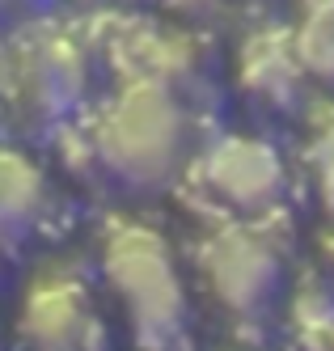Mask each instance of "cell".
<instances>
[{
    "label": "cell",
    "instance_id": "1",
    "mask_svg": "<svg viewBox=\"0 0 334 351\" xmlns=\"http://www.w3.org/2000/svg\"><path fill=\"white\" fill-rule=\"evenodd\" d=\"M102 169L123 186H165L187 153V110L161 81L132 77L89 123Z\"/></svg>",
    "mask_w": 334,
    "mask_h": 351
},
{
    "label": "cell",
    "instance_id": "2",
    "mask_svg": "<svg viewBox=\"0 0 334 351\" xmlns=\"http://www.w3.org/2000/svg\"><path fill=\"white\" fill-rule=\"evenodd\" d=\"M102 267L132 322L136 351H187V288L169 241L148 224H119L106 233Z\"/></svg>",
    "mask_w": 334,
    "mask_h": 351
},
{
    "label": "cell",
    "instance_id": "3",
    "mask_svg": "<svg viewBox=\"0 0 334 351\" xmlns=\"http://www.w3.org/2000/svg\"><path fill=\"white\" fill-rule=\"evenodd\" d=\"M199 275L208 284L212 300L233 317H259L284 280L279 241L259 220L250 224H212L199 245Z\"/></svg>",
    "mask_w": 334,
    "mask_h": 351
},
{
    "label": "cell",
    "instance_id": "4",
    "mask_svg": "<svg viewBox=\"0 0 334 351\" xmlns=\"http://www.w3.org/2000/svg\"><path fill=\"white\" fill-rule=\"evenodd\" d=\"M195 186L228 216H267L284 204L288 173L279 153L259 136H224L195 165Z\"/></svg>",
    "mask_w": 334,
    "mask_h": 351
},
{
    "label": "cell",
    "instance_id": "5",
    "mask_svg": "<svg viewBox=\"0 0 334 351\" xmlns=\"http://www.w3.org/2000/svg\"><path fill=\"white\" fill-rule=\"evenodd\" d=\"M17 339L30 351H110L85 288L60 271H43L25 288L17 309Z\"/></svg>",
    "mask_w": 334,
    "mask_h": 351
},
{
    "label": "cell",
    "instance_id": "6",
    "mask_svg": "<svg viewBox=\"0 0 334 351\" xmlns=\"http://www.w3.org/2000/svg\"><path fill=\"white\" fill-rule=\"evenodd\" d=\"M85 89V56L72 38H34L13 64V97L25 119L56 123Z\"/></svg>",
    "mask_w": 334,
    "mask_h": 351
},
{
    "label": "cell",
    "instance_id": "7",
    "mask_svg": "<svg viewBox=\"0 0 334 351\" xmlns=\"http://www.w3.org/2000/svg\"><path fill=\"white\" fill-rule=\"evenodd\" d=\"M309 81L296 60L292 34L284 30H263L250 34L237 51V85L250 102L267 110H292L300 102V85Z\"/></svg>",
    "mask_w": 334,
    "mask_h": 351
},
{
    "label": "cell",
    "instance_id": "8",
    "mask_svg": "<svg viewBox=\"0 0 334 351\" xmlns=\"http://www.w3.org/2000/svg\"><path fill=\"white\" fill-rule=\"evenodd\" d=\"M47 182L34 161L13 148H0V250H13L43 216Z\"/></svg>",
    "mask_w": 334,
    "mask_h": 351
},
{
    "label": "cell",
    "instance_id": "9",
    "mask_svg": "<svg viewBox=\"0 0 334 351\" xmlns=\"http://www.w3.org/2000/svg\"><path fill=\"white\" fill-rule=\"evenodd\" d=\"M292 47H296L305 77L334 89V0L305 9L300 26L292 30Z\"/></svg>",
    "mask_w": 334,
    "mask_h": 351
},
{
    "label": "cell",
    "instance_id": "10",
    "mask_svg": "<svg viewBox=\"0 0 334 351\" xmlns=\"http://www.w3.org/2000/svg\"><path fill=\"white\" fill-rule=\"evenodd\" d=\"M322 208H326V216L334 220V153L322 157Z\"/></svg>",
    "mask_w": 334,
    "mask_h": 351
},
{
    "label": "cell",
    "instance_id": "11",
    "mask_svg": "<svg viewBox=\"0 0 334 351\" xmlns=\"http://www.w3.org/2000/svg\"><path fill=\"white\" fill-rule=\"evenodd\" d=\"M309 5H330V0H300V9H309Z\"/></svg>",
    "mask_w": 334,
    "mask_h": 351
},
{
    "label": "cell",
    "instance_id": "12",
    "mask_svg": "<svg viewBox=\"0 0 334 351\" xmlns=\"http://www.w3.org/2000/svg\"><path fill=\"white\" fill-rule=\"evenodd\" d=\"M326 250H330V263H334V233H330V241H326Z\"/></svg>",
    "mask_w": 334,
    "mask_h": 351
},
{
    "label": "cell",
    "instance_id": "13",
    "mask_svg": "<svg viewBox=\"0 0 334 351\" xmlns=\"http://www.w3.org/2000/svg\"><path fill=\"white\" fill-rule=\"evenodd\" d=\"M0 13H5V0H0Z\"/></svg>",
    "mask_w": 334,
    "mask_h": 351
}]
</instances>
